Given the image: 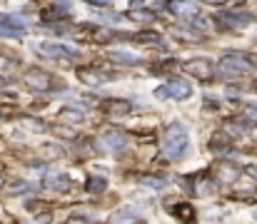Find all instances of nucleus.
<instances>
[{"label": "nucleus", "instance_id": "1", "mask_svg": "<svg viewBox=\"0 0 257 224\" xmlns=\"http://www.w3.org/2000/svg\"><path fill=\"white\" fill-rule=\"evenodd\" d=\"M190 145V135L187 127L182 122H170L163 132V152L168 159H182Z\"/></svg>", "mask_w": 257, "mask_h": 224}, {"label": "nucleus", "instance_id": "2", "mask_svg": "<svg viewBox=\"0 0 257 224\" xmlns=\"http://www.w3.org/2000/svg\"><path fill=\"white\" fill-rule=\"evenodd\" d=\"M217 70L225 75V77H237V75H245V73H252V63L245 58V55H237V53H230L220 60Z\"/></svg>", "mask_w": 257, "mask_h": 224}, {"label": "nucleus", "instance_id": "3", "mask_svg": "<svg viewBox=\"0 0 257 224\" xmlns=\"http://www.w3.org/2000/svg\"><path fill=\"white\" fill-rule=\"evenodd\" d=\"M190 95H192V85L185 80H170L155 90L158 100H187Z\"/></svg>", "mask_w": 257, "mask_h": 224}, {"label": "nucleus", "instance_id": "4", "mask_svg": "<svg viewBox=\"0 0 257 224\" xmlns=\"http://www.w3.org/2000/svg\"><path fill=\"white\" fill-rule=\"evenodd\" d=\"M25 33V20L13 13H0V38H20Z\"/></svg>", "mask_w": 257, "mask_h": 224}, {"label": "nucleus", "instance_id": "5", "mask_svg": "<svg viewBox=\"0 0 257 224\" xmlns=\"http://www.w3.org/2000/svg\"><path fill=\"white\" fill-rule=\"evenodd\" d=\"M217 18H220V23H225V28H242V25H250L255 20L252 13H240V10H225Z\"/></svg>", "mask_w": 257, "mask_h": 224}, {"label": "nucleus", "instance_id": "6", "mask_svg": "<svg viewBox=\"0 0 257 224\" xmlns=\"http://www.w3.org/2000/svg\"><path fill=\"white\" fill-rule=\"evenodd\" d=\"M182 70L195 75V77H210V75L215 73V65H212L207 58H195V60H187V63L182 65Z\"/></svg>", "mask_w": 257, "mask_h": 224}, {"label": "nucleus", "instance_id": "7", "mask_svg": "<svg viewBox=\"0 0 257 224\" xmlns=\"http://www.w3.org/2000/svg\"><path fill=\"white\" fill-rule=\"evenodd\" d=\"M100 145L107 149V152H120V149L127 145V137H125V132L105 130V132H102V137H100Z\"/></svg>", "mask_w": 257, "mask_h": 224}, {"label": "nucleus", "instance_id": "8", "mask_svg": "<svg viewBox=\"0 0 257 224\" xmlns=\"http://www.w3.org/2000/svg\"><path fill=\"white\" fill-rule=\"evenodd\" d=\"M38 50H40V55H48V58H68V55H75V48H73V45H65V43H40Z\"/></svg>", "mask_w": 257, "mask_h": 224}, {"label": "nucleus", "instance_id": "9", "mask_svg": "<svg viewBox=\"0 0 257 224\" xmlns=\"http://www.w3.org/2000/svg\"><path fill=\"white\" fill-rule=\"evenodd\" d=\"M102 112H107V115H127L130 110H133V105L127 102V100H120V97H107V100H102Z\"/></svg>", "mask_w": 257, "mask_h": 224}, {"label": "nucleus", "instance_id": "10", "mask_svg": "<svg viewBox=\"0 0 257 224\" xmlns=\"http://www.w3.org/2000/svg\"><path fill=\"white\" fill-rule=\"evenodd\" d=\"M25 85L33 87L35 92H45L48 85H50V77L45 73H40V70H28V73H25Z\"/></svg>", "mask_w": 257, "mask_h": 224}, {"label": "nucleus", "instance_id": "11", "mask_svg": "<svg viewBox=\"0 0 257 224\" xmlns=\"http://www.w3.org/2000/svg\"><path fill=\"white\" fill-rule=\"evenodd\" d=\"M170 10L177 13V15H182V18H187V20H195L197 18V5H192L190 0H172Z\"/></svg>", "mask_w": 257, "mask_h": 224}, {"label": "nucleus", "instance_id": "12", "mask_svg": "<svg viewBox=\"0 0 257 224\" xmlns=\"http://www.w3.org/2000/svg\"><path fill=\"white\" fill-rule=\"evenodd\" d=\"M172 214H175L177 219H185V222H192V219H195V209H192V204H187V202L175 204V207H172Z\"/></svg>", "mask_w": 257, "mask_h": 224}, {"label": "nucleus", "instance_id": "13", "mask_svg": "<svg viewBox=\"0 0 257 224\" xmlns=\"http://www.w3.org/2000/svg\"><path fill=\"white\" fill-rule=\"evenodd\" d=\"M107 58H110V60H117V63H125V65H138V63H140L138 55H130V53H125V50H110Z\"/></svg>", "mask_w": 257, "mask_h": 224}, {"label": "nucleus", "instance_id": "14", "mask_svg": "<svg viewBox=\"0 0 257 224\" xmlns=\"http://www.w3.org/2000/svg\"><path fill=\"white\" fill-rule=\"evenodd\" d=\"M105 187H107V179H105V177H97V174L87 177L85 192H92V194H97V192H105Z\"/></svg>", "mask_w": 257, "mask_h": 224}, {"label": "nucleus", "instance_id": "15", "mask_svg": "<svg viewBox=\"0 0 257 224\" xmlns=\"http://www.w3.org/2000/svg\"><path fill=\"white\" fill-rule=\"evenodd\" d=\"M80 80L87 82V85H102L107 77L102 73H97V70H85V68H80Z\"/></svg>", "mask_w": 257, "mask_h": 224}, {"label": "nucleus", "instance_id": "16", "mask_svg": "<svg viewBox=\"0 0 257 224\" xmlns=\"http://www.w3.org/2000/svg\"><path fill=\"white\" fill-rule=\"evenodd\" d=\"M133 40H135V43H153V45H158L163 38H160V33H155V30H145V33L133 35Z\"/></svg>", "mask_w": 257, "mask_h": 224}, {"label": "nucleus", "instance_id": "17", "mask_svg": "<svg viewBox=\"0 0 257 224\" xmlns=\"http://www.w3.org/2000/svg\"><path fill=\"white\" fill-rule=\"evenodd\" d=\"M13 112H15V107H5V105H0V117H13Z\"/></svg>", "mask_w": 257, "mask_h": 224}, {"label": "nucleus", "instance_id": "18", "mask_svg": "<svg viewBox=\"0 0 257 224\" xmlns=\"http://www.w3.org/2000/svg\"><path fill=\"white\" fill-rule=\"evenodd\" d=\"M122 219H138V217L135 214H117L115 217V222H122Z\"/></svg>", "mask_w": 257, "mask_h": 224}, {"label": "nucleus", "instance_id": "19", "mask_svg": "<svg viewBox=\"0 0 257 224\" xmlns=\"http://www.w3.org/2000/svg\"><path fill=\"white\" fill-rule=\"evenodd\" d=\"M85 3H90V5H97V8H105V5H107V0H85Z\"/></svg>", "mask_w": 257, "mask_h": 224}, {"label": "nucleus", "instance_id": "20", "mask_svg": "<svg viewBox=\"0 0 257 224\" xmlns=\"http://www.w3.org/2000/svg\"><path fill=\"white\" fill-rule=\"evenodd\" d=\"M247 174H250V177H255V179H257V164H252V167H247Z\"/></svg>", "mask_w": 257, "mask_h": 224}, {"label": "nucleus", "instance_id": "21", "mask_svg": "<svg viewBox=\"0 0 257 224\" xmlns=\"http://www.w3.org/2000/svg\"><path fill=\"white\" fill-rule=\"evenodd\" d=\"M140 3H143V0H130V5H133V8H135V5H140Z\"/></svg>", "mask_w": 257, "mask_h": 224}, {"label": "nucleus", "instance_id": "22", "mask_svg": "<svg viewBox=\"0 0 257 224\" xmlns=\"http://www.w3.org/2000/svg\"><path fill=\"white\" fill-rule=\"evenodd\" d=\"M207 3H227V0H207Z\"/></svg>", "mask_w": 257, "mask_h": 224}, {"label": "nucleus", "instance_id": "23", "mask_svg": "<svg viewBox=\"0 0 257 224\" xmlns=\"http://www.w3.org/2000/svg\"><path fill=\"white\" fill-rule=\"evenodd\" d=\"M255 219H257V209H255Z\"/></svg>", "mask_w": 257, "mask_h": 224}]
</instances>
